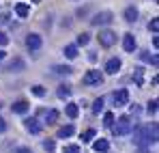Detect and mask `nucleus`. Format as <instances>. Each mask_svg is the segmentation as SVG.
Returning <instances> with one entry per match:
<instances>
[{
	"mask_svg": "<svg viewBox=\"0 0 159 153\" xmlns=\"http://www.w3.org/2000/svg\"><path fill=\"white\" fill-rule=\"evenodd\" d=\"M153 142H157V123L142 125V127L135 129V145L146 147V145H153Z\"/></svg>",
	"mask_w": 159,
	"mask_h": 153,
	"instance_id": "1",
	"label": "nucleus"
},
{
	"mask_svg": "<svg viewBox=\"0 0 159 153\" xmlns=\"http://www.w3.org/2000/svg\"><path fill=\"white\" fill-rule=\"evenodd\" d=\"M110 127H112V134H114V136H125V134H129L133 129V121L125 114V117H118L116 123H112Z\"/></svg>",
	"mask_w": 159,
	"mask_h": 153,
	"instance_id": "2",
	"label": "nucleus"
},
{
	"mask_svg": "<svg viewBox=\"0 0 159 153\" xmlns=\"http://www.w3.org/2000/svg\"><path fill=\"white\" fill-rule=\"evenodd\" d=\"M97 39H99V43L103 45V48H112L114 43H116V32L114 30H110V28H103V30H99V35H97Z\"/></svg>",
	"mask_w": 159,
	"mask_h": 153,
	"instance_id": "3",
	"label": "nucleus"
},
{
	"mask_svg": "<svg viewBox=\"0 0 159 153\" xmlns=\"http://www.w3.org/2000/svg\"><path fill=\"white\" fill-rule=\"evenodd\" d=\"M82 82H84L86 86H99V84L103 82V74H101L99 69H90V71H86V74H84Z\"/></svg>",
	"mask_w": 159,
	"mask_h": 153,
	"instance_id": "4",
	"label": "nucleus"
},
{
	"mask_svg": "<svg viewBox=\"0 0 159 153\" xmlns=\"http://www.w3.org/2000/svg\"><path fill=\"white\" fill-rule=\"evenodd\" d=\"M114 22V13L112 11H99L93 20H90V24L93 26H107Z\"/></svg>",
	"mask_w": 159,
	"mask_h": 153,
	"instance_id": "5",
	"label": "nucleus"
},
{
	"mask_svg": "<svg viewBox=\"0 0 159 153\" xmlns=\"http://www.w3.org/2000/svg\"><path fill=\"white\" fill-rule=\"evenodd\" d=\"M41 45H43V39H41V35H37V32H30L26 37V48L30 52H37L41 50Z\"/></svg>",
	"mask_w": 159,
	"mask_h": 153,
	"instance_id": "6",
	"label": "nucleus"
},
{
	"mask_svg": "<svg viewBox=\"0 0 159 153\" xmlns=\"http://www.w3.org/2000/svg\"><path fill=\"white\" fill-rule=\"evenodd\" d=\"M112 99H114V106H116V108L127 106V103H129V91H127V88H120V91H116V93L112 95Z\"/></svg>",
	"mask_w": 159,
	"mask_h": 153,
	"instance_id": "7",
	"label": "nucleus"
},
{
	"mask_svg": "<svg viewBox=\"0 0 159 153\" xmlns=\"http://www.w3.org/2000/svg\"><path fill=\"white\" fill-rule=\"evenodd\" d=\"M120 67H123V63H120V58H116V56H112V58H107L106 63V74H110V76H114V74H118L120 71Z\"/></svg>",
	"mask_w": 159,
	"mask_h": 153,
	"instance_id": "8",
	"label": "nucleus"
},
{
	"mask_svg": "<svg viewBox=\"0 0 159 153\" xmlns=\"http://www.w3.org/2000/svg\"><path fill=\"white\" fill-rule=\"evenodd\" d=\"M123 48H125V52H129V54H133V52L138 50V41H135V37H133L131 32H127L123 37Z\"/></svg>",
	"mask_w": 159,
	"mask_h": 153,
	"instance_id": "9",
	"label": "nucleus"
},
{
	"mask_svg": "<svg viewBox=\"0 0 159 153\" xmlns=\"http://www.w3.org/2000/svg\"><path fill=\"white\" fill-rule=\"evenodd\" d=\"M28 108H30V103L24 102V99H20V102H15L11 106V110H13V114H26Z\"/></svg>",
	"mask_w": 159,
	"mask_h": 153,
	"instance_id": "10",
	"label": "nucleus"
},
{
	"mask_svg": "<svg viewBox=\"0 0 159 153\" xmlns=\"http://www.w3.org/2000/svg\"><path fill=\"white\" fill-rule=\"evenodd\" d=\"M93 149H95L97 153H107L110 151V142H107L106 138H99V140L93 142Z\"/></svg>",
	"mask_w": 159,
	"mask_h": 153,
	"instance_id": "11",
	"label": "nucleus"
},
{
	"mask_svg": "<svg viewBox=\"0 0 159 153\" xmlns=\"http://www.w3.org/2000/svg\"><path fill=\"white\" fill-rule=\"evenodd\" d=\"M123 17H125V22H129V24L135 22V20H138V9H135V7H127V9L123 11Z\"/></svg>",
	"mask_w": 159,
	"mask_h": 153,
	"instance_id": "12",
	"label": "nucleus"
},
{
	"mask_svg": "<svg viewBox=\"0 0 159 153\" xmlns=\"http://www.w3.org/2000/svg\"><path fill=\"white\" fill-rule=\"evenodd\" d=\"M24 125H26V129L30 131V134H39V131H41L39 121H37V119H32V117H30V119H26V123H24Z\"/></svg>",
	"mask_w": 159,
	"mask_h": 153,
	"instance_id": "13",
	"label": "nucleus"
},
{
	"mask_svg": "<svg viewBox=\"0 0 159 153\" xmlns=\"http://www.w3.org/2000/svg\"><path fill=\"white\" fill-rule=\"evenodd\" d=\"M15 15H17V17H28V15H30V7L24 4V2H17V4H15Z\"/></svg>",
	"mask_w": 159,
	"mask_h": 153,
	"instance_id": "14",
	"label": "nucleus"
},
{
	"mask_svg": "<svg viewBox=\"0 0 159 153\" xmlns=\"http://www.w3.org/2000/svg\"><path fill=\"white\" fill-rule=\"evenodd\" d=\"M133 82H135V86H144V69L142 67L133 69Z\"/></svg>",
	"mask_w": 159,
	"mask_h": 153,
	"instance_id": "15",
	"label": "nucleus"
},
{
	"mask_svg": "<svg viewBox=\"0 0 159 153\" xmlns=\"http://www.w3.org/2000/svg\"><path fill=\"white\" fill-rule=\"evenodd\" d=\"M75 134V127L73 125H65V127L58 129V138H71Z\"/></svg>",
	"mask_w": 159,
	"mask_h": 153,
	"instance_id": "16",
	"label": "nucleus"
},
{
	"mask_svg": "<svg viewBox=\"0 0 159 153\" xmlns=\"http://www.w3.org/2000/svg\"><path fill=\"white\" fill-rule=\"evenodd\" d=\"M65 112H67V117H69V119H75V117L80 114V106H78V103H67Z\"/></svg>",
	"mask_w": 159,
	"mask_h": 153,
	"instance_id": "17",
	"label": "nucleus"
},
{
	"mask_svg": "<svg viewBox=\"0 0 159 153\" xmlns=\"http://www.w3.org/2000/svg\"><path fill=\"white\" fill-rule=\"evenodd\" d=\"M62 54L73 60V58L78 56V45H73V43H71V45H65V48H62Z\"/></svg>",
	"mask_w": 159,
	"mask_h": 153,
	"instance_id": "18",
	"label": "nucleus"
},
{
	"mask_svg": "<svg viewBox=\"0 0 159 153\" xmlns=\"http://www.w3.org/2000/svg\"><path fill=\"white\" fill-rule=\"evenodd\" d=\"M140 58H142V60H146V63H153L155 67H157V63H159L157 54H148V52H140Z\"/></svg>",
	"mask_w": 159,
	"mask_h": 153,
	"instance_id": "19",
	"label": "nucleus"
},
{
	"mask_svg": "<svg viewBox=\"0 0 159 153\" xmlns=\"http://www.w3.org/2000/svg\"><path fill=\"white\" fill-rule=\"evenodd\" d=\"M103 103H106V99H103V97H97V99L93 102V112H95V114L103 112Z\"/></svg>",
	"mask_w": 159,
	"mask_h": 153,
	"instance_id": "20",
	"label": "nucleus"
},
{
	"mask_svg": "<svg viewBox=\"0 0 159 153\" xmlns=\"http://www.w3.org/2000/svg\"><path fill=\"white\" fill-rule=\"evenodd\" d=\"M56 119H58V110H48V112H45V123H48V125L56 123Z\"/></svg>",
	"mask_w": 159,
	"mask_h": 153,
	"instance_id": "21",
	"label": "nucleus"
},
{
	"mask_svg": "<svg viewBox=\"0 0 159 153\" xmlns=\"http://www.w3.org/2000/svg\"><path fill=\"white\" fill-rule=\"evenodd\" d=\"M7 69H11V71H22V69H24V60L15 58V60H13V63H11V65H9Z\"/></svg>",
	"mask_w": 159,
	"mask_h": 153,
	"instance_id": "22",
	"label": "nucleus"
},
{
	"mask_svg": "<svg viewBox=\"0 0 159 153\" xmlns=\"http://www.w3.org/2000/svg\"><path fill=\"white\" fill-rule=\"evenodd\" d=\"M69 95H71V86H69V84H62V86L58 88V97L65 99V97H69Z\"/></svg>",
	"mask_w": 159,
	"mask_h": 153,
	"instance_id": "23",
	"label": "nucleus"
},
{
	"mask_svg": "<svg viewBox=\"0 0 159 153\" xmlns=\"http://www.w3.org/2000/svg\"><path fill=\"white\" fill-rule=\"evenodd\" d=\"M62 153H82V149H80V145H65Z\"/></svg>",
	"mask_w": 159,
	"mask_h": 153,
	"instance_id": "24",
	"label": "nucleus"
},
{
	"mask_svg": "<svg viewBox=\"0 0 159 153\" xmlns=\"http://www.w3.org/2000/svg\"><path fill=\"white\" fill-rule=\"evenodd\" d=\"M71 71H73V69L67 67V65H65V67H62V65H56V67H54V74H65V76H69Z\"/></svg>",
	"mask_w": 159,
	"mask_h": 153,
	"instance_id": "25",
	"label": "nucleus"
},
{
	"mask_svg": "<svg viewBox=\"0 0 159 153\" xmlns=\"http://www.w3.org/2000/svg\"><path fill=\"white\" fill-rule=\"evenodd\" d=\"M148 30H151L153 35H157V32H159V20H157V17H153V20L148 22Z\"/></svg>",
	"mask_w": 159,
	"mask_h": 153,
	"instance_id": "26",
	"label": "nucleus"
},
{
	"mask_svg": "<svg viewBox=\"0 0 159 153\" xmlns=\"http://www.w3.org/2000/svg\"><path fill=\"white\" fill-rule=\"evenodd\" d=\"M88 41H90V35H88V32L78 35V45H88Z\"/></svg>",
	"mask_w": 159,
	"mask_h": 153,
	"instance_id": "27",
	"label": "nucleus"
},
{
	"mask_svg": "<svg viewBox=\"0 0 159 153\" xmlns=\"http://www.w3.org/2000/svg\"><path fill=\"white\" fill-rule=\"evenodd\" d=\"M95 138V129H86L84 134H82V142H90Z\"/></svg>",
	"mask_w": 159,
	"mask_h": 153,
	"instance_id": "28",
	"label": "nucleus"
},
{
	"mask_svg": "<svg viewBox=\"0 0 159 153\" xmlns=\"http://www.w3.org/2000/svg\"><path fill=\"white\" fill-rule=\"evenodd\" d=\"M146 112H148V114H155V112H157V99H151V102H148Z\"/></svg>",
	"mask_w": 159,
	"mask_h": 153,
	"instance_id": "29",
	"label": "nucleus"
},
{
	"mask_svg": "<svg viewBox=\"0 0 159 153\" xmlns=\"http://www.w3.org/2000/svg\"><path fill=\"white\" fill-rule=\"evenodd\" d=\"M54 147H56V145H54V140H52V138H48V140L43 142V149H45L48 153H52V151H54Z\"/></svg>",
	"mask_w": 159,
	"mask_h": 153,
	"instance_id": "30",
	"label": "nucleus"
},
{
	"mask_svg": "<svg viewBox=\"0 0 159 153\" xmlns=\"http://www.w3.org/2000/svg\"><path fill=\"white\" fill-rule=\"evenodd\" d=\"M103 123H106V127H110V125L114 123V114H112V112H106V117H103Z\"/></svg>",
	"mask_w": 159,
	"mask_h": 153,
	"instance_id": "31",
	"label": "nucleus"
},
{
	"mask_svg": "<svg viewBox=\"0 0 159 153\" xmlns=\"http://www.w3.org/2000/svg\"><path fill=\"white\" fill-rule=\"evenodd\" d=\"M32 93H34L37 97H43V95H45V88H43V86H32Z\"/></svg>",
	"mask_w": 159,
	"mask_h": 153,
	"instance_id": "32",
	"label": "nucleus"
},
{
	"mask_svg": "<svg viewBox=\"0 0 159 153\" xmlns=\"http://www.w3.org/2000/svg\"><path fill=\"white\" fill-rule=\"evenodd\" d=\"M7 43H9V37H7V35L0 30V45H7Z\"/></svg>",
	"mask_w": 159,
	"mask_h": 153,
	"instance_id": "33",
	"label": "nucleus"
},
{
	"mask_svg": "<svg viewBox=\"0 0 159 153\" xmlns=\"http://www.w3.org/2000/svg\"><path fill=\"white\" fill-rule=\"evenodd\" d=\"M15 153H32V151H30L28 147H17V149H15Z\"/></svg>",
	"mask_w": 159,
	"mask_h": 153,
	"instance_id": "34",
	"label": "nucleus"
},
{
	"mask_svg": "<svg viewBox=\"0 0 159 153\" xmlns=\"http://www.w3.org/2000/svg\"><path fill=\"white\" fill-rule=\"evenodd\" d=\"M4 22H9V15L7 13H0V24H4Z\"/></svg>",
	"mask_w": 159,
	"mask_h": 153,
	"instance_id": "35",
	"label": "nucleus"
},
{
	"mask_svg": "<svg viewBox=\"0 0 159 153\" xmlns=\"http://www.w3.org/2000/svg\"><path fill=\"white\" fill-rule=\"evenodd\" d=\"M4 129H7V123H4V119H2V117H0V134H2V131H4Z\"/></svg>",
	"mask_w": 159,
	"mask_h": 153,
	"instance_id": "36",
	"label": "nucleus"
},
{
	"mask_svg": "<svg viewBox=\"0 0 159 153\" xmlns=\"http://www.w3.org/2000/svg\"><path fill=\"white\" fill-rule=\"evenodd\" d=\"M4 56H7V52H4V50H0V60H2Z\"/></svg>",
	"mask_w": 159,
	"mask_h": 153,
	"instance_id": "37",
	"label": "nucleus"
},
{
	"mask_svg": "<svg viewBox=\"0 0 159 153\" xmlns=\"http://www.w3.org/2000/svg\"><path fill=\"white\" fill-rule=\"evenodd\" d=\"M30 2H34V4H39V2H41V0H30Z\"/></svg>",
	"mask_w": 159,
	"mask_h": 153,
	"instance_id": "38",
	"label": "nucleus"
}]
</instances>
